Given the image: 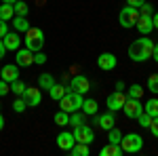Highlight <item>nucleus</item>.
<instances>
[{
	"mask_svg": "<svg viewBox=\"0 0 158 156\" xmlns=\"http://www.w3.org/2000/svg\"><path fill=\"white\" fill-rule=\"evenodd\" d=\"M152 51H154V42L148 36H141L129 47V57L137 63H141V61H148L152 57Z\"/></svg>",
	"mask_w": 158,
	"mask_h": 156,
	"instance_id": "nucleus-1",
	"label": "nucleus"
},
{
	"mask_svg": "<svg viewBox=\"0 0 158 156\" xmlns=\"http://www.w3.org/2000/svg\"><path fill=\"white\" fill-rule=\"evenodd\" d=\"M82 101H85V97L80 95V93L65 91V95L59 99V108L63 110V112H68V114H72V112H78V110H80Z\"/></svg>",
	"mask_w": 158,
	"mask_h": 156,
	"instance_id": "nucleus-2",
	"label": "nucleus"
},
{
	"mask_svg": "<svg viewBox=\"0 0 158 156\" xmlns=\"http://www.w3.org/2000/svg\"><path fill=\"white\" fill-rule=\"evenodd\" d=\"M25 47L30 48V51H42V47H44V32L40 30V27H32L30 25V30L25 32V38H23Z\"/></svg>",
	"mask_w": 158,
	"mask_h": 156,
	"instance_id": "nucleus-3",
	"label": "nucleus"
},
{
	"mask_svg": "<svg viewBox=\"0 0 158 156\" xmlns=\"http://www.w3.org/2000/svg\"><path fill=\"white\" fill-rule=\"evenodd\" d=\"M122 152L127 154H135L143 148V137L137 135V133H129V135H122V141H120Z\"/></svg>",
	"mask_w": 158,
	"mask_h": 156,
	"instance_id": "nucleus-4",
	"label": "nucleus"
},
{
	"mask_svg": "<svg viewBox=\"0 0 158 156\" xmlns=\"http://www.w3.org/2000/svg\"><path fill=\"white\" fill-rule=\"evenodd\" d=\"M137 19H139V11L135 9V6H122L120 13H118V21H120V25L124 27V30H129V27H135V23H137Z\"/></svg>",
	"mask_w": 158,
	"mask_h": 156,
	"instance_id": "nucleus-5",
	"label": "nucleus"
},
{
	"mask_svg": "<svg viewBox=\"0 0 158 156\" xmlns=\"http://www.w3.org/2000/svg\"><path fill=\"white\" fill-rule=\"evenodd\" d=\"M122 112H124V116L127 118H137L141 112H143V103H141V99H135V97H127V101H124V106H122Z\"/></svg>",
	"mask_w": 158,
	"mask_h": 156,
	"instance_id": "nucleus-6",
	"label": "nucleus"
},
{
	"mask_svg": "<svg viewBox=\"0 0 158 156\" xmlns=\"http://www.w3.org/2000/svg\"><path fill=\"white\" fill-rule=\"evenodd\" d=\"M74 139L78 141V144H93L95 141V131L89 127V124H80V127H74Z\"/></svg>",
	"mask_w": 158,
	"mask_h": 156,
	"instance_id": "nucleus-7",
	"label": "nucleus"
},
{
	"mask_svg": "<svg viewBox=\"0 0 158 156\" xmlns=\"http://www.w3.org/2000/svg\"><path fill=\"white\" fill-rule=\"evenodd\" d=\"M93 124L101 129V131H110L112 127H116V118H114V112H103V114H95L93 118Z\"/></svg>",
	"mask_w": 158,
	"mask_h": 156,
	"instance_id": "nucleus-8",
	"label": "nucleus"
},
{
	"mask_svg": "<svg viewBox=\"0 0 158 156\" xmlns=\"http://www.w3.org/2000/svg\"><path fill=\"white\" fill-rule=\"evenodd\" d=\"M124 101H127V95H124L122 91H114V93H110L108 99H106V108H108L110 112H118V110H122Z\"/></svg>",
	"mask_w": 158,
	"mask_h": 156,
	"instance_id": "nucleus-9",
	"label": "nucleus"
},
{
	"mask_svg": "<svg viewBox=\"0 0 158 156\" xmlns=\"http://www.w3.org/2000/svg\"><path fill=\"white\" fill-rule=\"evenodd\" d=\"M89 89H91V82H89V78L86 76H74L72 80H70V86H68V91H74V93H80V95H85L89 93Z\"/></svg>",
	"mask_w": 158,
	"mask_h": 156,
	"instance_id": "nucleus-10",
	"label": "nucleus"
},
{
	"mask_svg": "<svg viewBox=\"0 0 158 156\" xmlns=\"http://www.w3.org/2000/svg\"><path fill=\"white\" fill-rule=\"evenodd\" d=\"M21 97L25 99L27 108H36L38 103L42 101V91H40V89H34V86H25V91H23Z\"/></svg>",
	"mask_w": 158,
	"mask_h": 156,
	"instance_id": "nucleus-11",
	"label": "nucleus"
},
{
	"mask_svg": "<svg viewBox=\"0 0 158 156\" xmlns=\"http://www.w3.org/2000/svg\"><path fill=\"white\" fill-rule=\"evenodd\" d=\"M15 57H17V65L19 68H30V65H34V51H30V48H17L15 51Z\"/></svg>",
	"mask_w": 158,
	"mask_h": 156,
	"instance_id": "nucleus-12",
	"label": "nucleus"
},
{
	"mask_svg": "<svg viewBox=\"0 0 158 156\" xmlns=\"http://www.w3.org/2000/svg\"><path fill=\"white\" fill-rule=\"evenodd\" d=\"M116 63H118V59H116L114 53H101L97 57V65L101 70H106V72H112V70L116 68Z\"/></svg>",
	"mask_w": 158,
	"mask_h": 156,
	"instance_id": "nucleus-13",
	"label": "nucleus"
},
{
	"mask_svg": "<svg viewBox=\"0 0 158 156\" xmlns=\"http://www.w3.org/2000/svg\"><path fill=\"white\" fill-rule=\"evenodd\" d=\"M74 144H76V139H74V133L70 131H61L59 135H57V145H59L63 152H70L74 148Z\"/></svg>",
	"mask_w": 158,
	"mask_h": 156,
	"instance_id": "nucleus-14",
	"label": "nucleus"
},
{
	"mask_svg": "<svg viewBox=\"0 0 158 156\" xmlns=\"http://www.w3.org/2000/svg\"><path fill=\"white\" fill-rule=\"evenodd\" d=\"M0 78L6 80L9 84H11L13 80H17V78H19V65H17V63H6V65L2 68V72H0Z\"/></svg>",
	"mask_w": 158,
	"mask_h": 156,
	"instance_id": "nucleus-15",
	"label": "nucleus"
},
{
	"mask_svg": "<svg viewBox=\"0 0 158 156\" xmlns=\"http://www.w3.org/2000/svg\"><path fill=\"white\" fill-rule=\"evenodd\" d=\"M135 27H137V32H139L141 36H148V34L152 32V27H154V23H152V17H150V15H139V19H137Z\"/></svg>",
	"mask_w": 158,
	"mask_h": 156,
	"instance_id": "nucleus-16",
	"label": "nucleus"
},
{
	"mask_svg": "<svg viewBox=\"0 0 158 156\" xmlns=\"http://www.w3.org/2000/svg\"><path fill=\"white\" fill-rule=\"evenodd\" d=\"M2 42H4L6 51H17V48H19V44H21L19 32H6V34H4V38H2Z\"/></svg>",
	"mask_w": 158,
	"mask_h": 156,
	"instance_id": "nucleus-17",
	"label": "nucleus"
},
{
	"mask_svg": "<svg viewBox=\"0 0 158 156\" xmlns=\"http://www.w3.org/2000/svg\"><path fill=\"white\" fill-rule=\"evenodd\" d=\"M55 82H57V80H55V76L51 72H42L38 76V89H40V91H49Z\"/></svg>",
	"mask_w": 158,
	"mask_h": 156,
	"instance_id": "nucleus-18",
	"label": "nucleus"
},
{
	"mask_svg": "<svg viewBox=\"0 0 158 156\" xmlns=\"http://www.w3.org/2000/svg\"><path fill=\"white\" fill-rule=\"evenodd\" d=\"M11 23H13V30L15 32H27L30 30V21H27V17H23V15H15L11 19Z\"/></svg>",
	"mask_w": 158,
	"mask_h": 156,
	"instance_id": "nucleus-19",
	"label": "nucleus"
},
{
	"mask_svg": "<svg viewBox=\"0 0 158 156\" xmlns=\"http://www.w3.org/2000/svg\"><path fill=\"white\" fill-rule=\"evenodd\" d=\"M99 156H122V148L118 144H110L103 145L101 150H99Z\"/></svg>",
	"mask_w": 158,
	"mask_h": 156,
	"instance_id": "nucleus-20",
	"label": "nucleus"
},
{
	"mask_svg": "<svg viewBox=\"0 0 158 156\" xmlns=\"http://www.w3.org/2000/svg\"><path fill=\"white\" fill-rule=\"evenodd\" d=\"M80 110L85 112L86 116H95V114H97V110H99V106H97V101H95V99H85V101H82V106H80Z\"/></svg>",
	"mask_w": 158,
	"mask_h": 156,
	"instance_id": "nucleus-21",
	"label": "nucleus"
},
{
	"mask_svg": "<svg viewBox=\"0 0 158 156\" xmlns=\"http://www.w3.org/2000/svg\"><path fill=\"white\" fill-rule=\"evenodd\" d=\"M143 112L150 114L152 118H156V116H158V99H156V97H150L146 103H143Z\"/></svg>",
	"mask_w": 158,
	"mask_h": 156,
	"instance_id": "nucleus-22",
	"label": "nucleus"
},
{
	"mask_svg": "<svg viewBox=\"0 0 158 156\" xmlns=\"http://www.w3.org/2000/svg\"><path fill=\"white\" fill-rule=\"evenodd\" d=\"M13 17H15V9H13V4H9V2H2V6H0V19L11 21Z\"/></svg>",
	"mask_w": 158,
	"mask_h": 156,
	"instance_id": "nucleus-23",
	"label": "nucleus"
},
{
	"mask_svg": "<svg viewBox=\"0 0 158 156\" xmlns=\"http://www.w3.org/2000/svg\"><path fill=\"white\" fill-rule=\"evenodd\" d=\"M65 91H68V89H65V86H63V84H53V86H51L49 89V95H51V99H55V101H59L61 97L65 95Z\"/></svg>",
	"mask_w": 158,
	"mask_h": 156,
	"instance_id": "nucleus-24",
	"label": "nucleus"
},
{
	"mask_svg": "<svg viewBox=\"0 0 158 156\" xmlns=\"http://www.w3.org/2000/svg\"><path fill=\"white\" fill-rule=\"evenodd\" d=\"M85 120H86V114L82 110L72 112V114H70V127H80V124H85Z\"/></svg>",
	"mask_w": 158,
	"mask_h": 156,
	"instance_id": "nucleus-25",
	"label": "nucleus"
},
{
	"mask_svg": "<svg viewBox=\"0 0 158 156\" xmlns=\"http://www.w3.org/2000/svg\"><path fill=\"white\" fill-rule=\"evenodd\" d=\"M53 120H55V124H57V127H68V124H70V114H68V112H63V110H59V112H55Z\"/></svg>",
	"mask_w": 158,
	"mask_h": 156,
	"instance_id": "nucleus-26",
	"label": "nucleus"
},
{
	"mask_svg": "<svg viewBox=\"0 0 158 156\" xmlns=\"http://www.w3.org/2000/svg\"><path fill=\"white\" fill-rule=\"evenodd\" d=\"M89 152H91V150H89V144H78V141H76L74 148L70 150L72 156H89Z\"/></svg>",
	"mask_w": 158,
	"mask_h": 156,
	"instance_id": "nucleus-27",
	"label": "nucleus"
},
{
	"mask_svg": "<svg viewBox=\"0 0 158 156\" xmlns=\"http://www.w3.org/2000/svg\"><path fill=\"white\" fill-rule=\"evenodd\" d=\"M108 141H110V144H118V145H120L122 133H120V129H118V127H112V129L108 131Z\"/></svg>",
	"mask_w": 158,
	"mask_h": 156,
	"instance_id": "nucleus-28",
	"label": "nucleus"
},
{
	"mask_svg": "<svg viewBox=\"0 0 158 156\" xmlns=\"http://www.w3.org/2000/svg\"><path fill=\"white\" fill-rule=\"evenodd\" d=\"M25 86H27V84H25L23 80L17 78V80H13V82H11V93H15V97H21V95H23V91H25Z\"/></svg>",
	"mask_w": 158,
	"mask_h": 156,
	"instance_id": "nucleus-29",
	"label": "nucleus"
},
{
	"mask_svg": "<svg viewBox=\"0 0 158 156\" xmlns=\"http://www.w3.org/2000/svg\"><path fill=\"white\" fill-rule=\"evenodd\" d=\"M13 9H15V15H23V17H27V11H30L27 2H23V0H17L13 4Z\"/></svg>",
	"mask_w": 158,
	"mask_h": 156,
	"instance_id": "nucleus-30",
	"label": "nucleus"
},
{
	"mask_svg": "<svg viewBox=\"0 0 158 156\" xmlns=\"http://www.w3.org/2000/svg\"><path fill=\"white\" fill-rule=\"evenodd\" d=\"M143 93H146V91H143V86H141V84H131V86H129V95H127V97L141 99V97H143Z\"/></svg>",
	"mask_w": 158,
	"mask_h": 156,
	"instance_id": "nucleus-31",
	"label": "nucleus"
},
{
	"mask_svg": "<svg viewBox=\"0 0 158 156\" xmlns=\"http://www.w3.org/2000/svg\"><path fill=\"white\" fill-rule=\"evenodd\" d=\"M13 110H15L17 114H21V112L27 110V103H25L23 97H15V101H13Z\"/></svg>",
	"mask_w": 158,
	"mask_h": 156,
	"instance_id": "nucleus-32",
	"label": "nucleus"
},
{
	"mask_svg": "<svg viewBox=\"0 0 158 156\" xmlns=\"http://www.w3.org/2000/svg\"><path fill=\"white\" fill-rule=\"evenodd\" d=\"M148 91H152L154 95H158V72L148 78Z\"/></svg>",
	"mask_w": 158,
	"mask_h": 156,
	"instance_id": "nucleus-33",
	"label": "nucleus"
},
{
	"mask_svg": "<svg viewBox=\"0 0 158 156\" xmlns=\"http://www.w3.org/2000/svg\"><path fill=\"white\" fill-rule=\"evenodd\" d=\"M135 120L139 122V127L148 129V127H150V122H152V116H150V114H146V112H141V114H139V116H137Z\"/></svg>",
	"mask_w": 158,
	"mask_h": 156,
	"instance_id": "nucleus-34",
	"label": "nucleus"
},
{
	"mask_svg": "<svg viewBox=\"0 0 158 156\" xmlns=\"http://www.w3.org/2000/svg\"><path fill=\"white\" fill-rule=\"evenodd\" d=\"M137 11H139V15H150V17L154 15V9H152V4H148V2H143V4H141Z\"/></svg>",
	"mask_w": 158,
	"mask_h": 156,
	"instance_id": "nucleus-35",
	"label": "nucleus"
},
{
	"mask_svg": "<svg viewBox=\"0 0 158 156\" xmlns=\"http://www.w3.org/2000/svg\"><path fill=\"white\" fill-rule=\"evenodd\" d=\"M34 63H38V65H44V63H47V55H44L42 51H36V53H34Z\"/></svg>",
	"mask_w": 158,
	"mask_h": 156,
	"instance_id": "nucleus-36",
	"label": "nucleus"
},
{
	"mask_svg": "<svg viewBox=\"0 0 158 156\" xmlns=\"http://www.w3.org/2000/svg\"><path fill=\"white\" fill-rule=\"evenodd\" d=\"M9 93H11V84L6 82V80H2V78H0V97L9 95Z\"/></svg>",
	"mask_w": 158,
	"mask_h": 156,
	"instance_id": "nucleus-37",
	"label": "nucleus"
},
{
	"mask_svg": "<svg viewBox=\"0 0 158 156\" xmlns=\"http://www.w3.org/2000/svg\"><path fill=\"white\" fill-rule=\"evenodd\" d=\"M148 129H150L152 135L158 139V116H156V118H152V122H150V127H148Z\"/></svg>",
	"mask_w": 158,
	"mask_h": 156,
	"instance_id": "nucleus-38",
	"label": "nucleus"
},
{
	"mask_svg": "<svg viewBox=\"0 0 158 156\" xmlns=\"http://www.w3.org/2000/svg\"><path fill=\"white\" fill-rule=\"evenodd\" d=\"M9 32V21H4V19H0V38H4V34Z\"/></svg>",
	"mask_w": 158,
	"mask_h": 156,
	"instance_id": "nucleus-39",
	"label": "nucleus"
},
{
	"mask_svg": "<svg viewBox=\"0 0 158 156\" xmlns=\"http://www.w3.org/2000/svg\"><path fill=\"white\" fill-rule=\"evenodd\" d=\"M143 2H146V0H127V4H129V6H135V9H139Z\"/></svg>",
	"mask_w": 158,
	"mask_h": 156,
	"instance_id": "nucleus-40",
	"label": "nucleus"
},
{
	"mask_svg": "<svg viewBox=\"0 0 158 156\" xmlns=\"http://www.w3.org/2000/svg\"><path fill=\"white\" fill-rule=\"evenodd\" d=\"M4 55H6V47H4V42L0 38V59H4Z\"/></svg>",
	"mask_w": 158,
	"mask_h": 156,
	"instance_id": "nucleus-41",
	"label": "nucleus"
},
{
	"mask_svg": "<svg viewBox=\"0 0 158 156\" xmlns=\"http://www.w3.org/2000/svg\"><path fill=\"white\" fill-rule=\"evenodd\" d=\"M152 59L158 63V42H154V51H152Z\"/></svg>",
	"mask_w": 158,
	"mask_h": 156,
	"instance_id": "nucleus-42",
	"label": "nucleus"
},
{
	"mask_svg": "<svg viewBox=\"0 0 158 156\" xmlns=\"http://www.w3.org/2000/svg\"><path fill=\"white\" fill-rule=\"evenodd\" d=\"M152 23H154V27L158 30V11L154 13V15H152Z\"/></svg>",
	"mask_w": 158,
	"mask_h": 156,
	"instance_id": "nucleus-43",
	"label": "nucleus"
},
{
	"mask_svg": "<svg viewBox=\"0 0 158 156\" xmlns=\"http://www.w3.org/2000/svg\"><path fill=\"white\" fill-rule=\"evenodd\" d=\"M116 91H124V82H122V80L116 82Z\"/></svg>",
	"mask_w": 158,
	"mask_h": 156,
	"instance_id": "nucleus-44",
	"label": "nucleus"
},
{
	"mask_svg": "<svg viewBox=\"0 0 158 156\" xmlns=\"http://www.w3.org/2000/svg\"><path fill=\"white\" fill-rule=\"evenodd\" d=\"M2 129H4V116L0 114V131H2Z\"/></svg>",
	"mask_w": 158,
	"mask_h": 156,
	"instance_id": "nucleus-45",
	"label": "nucleus"
},
{
	"mask_svg": "<svg viewBox=\"0 0 158 156\" xmlns=\"http://www.w3.org/2000/svg\"><path fill=\"white\" fill-rule=\"evenodd\" d=\"M2 2H9V4H15L17 0H2Z\"/></svg>",
	"mask_w": 158,
	"mask_h": 156,
	"instance_id": "nucleus-46",
	"label": "nucleus"
},
{
	"mask_svg": "<svg viewBox=\"0 0 158 156\" xmlns=\"http://www.w3.org/2000/svg\"><path fill=\"white\" fill-rule=\"evenodd\" d=\"M0 72H2V68H0Z\"/></svg>",
	"mask_w": 158,
	"mask_h": 156,
	"instance_id": "nucleus-47",
	"label": "nucleus"
},
{
	"mask_svg": "<svg viewBox=\"0 0 158 156\" xmlns=\"http://www.w3.org/2000/svg\"><path fill=\"white\" fill-rule=\"evenodd\" d=\"M0 108H2V106H0Z\"/></svg>",
	"mask_w": 158,
	"mask_h": 156,
	"instance_id": "nucleus-48",
	"label": "nucleus"
}]
</instances>
